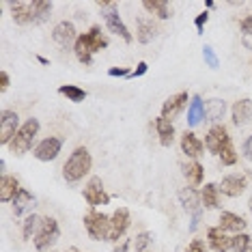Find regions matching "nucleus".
Here are the masks:
<instances>
[{"label": "nucleus", "instance_id": "3c124183", "mask_svg": "<svg viewBox=\"0 0 252 252\" xmlns=\"http://www.w3.org/2000/svg\"><path fill=\"white\" fill-rule=\"evenodd\" d=\"M248 209H250V211H252V198H250V200H248Z\"/></svg>", "mask_w": 252, "mask_h": 252}, {"label": "nucleus", "instance_id": "c9c22d12", "mask_svg": "<svg viewBox=\"0 0 252 252\" xmlns=\"http://www.w3.org/2000/svg\"><path fill=\"white\" fill-rule=\"evenodd\" d=\"M151 244V233H140L138 237H136V242H134V248H136V252H145V248Z\"/></svg>", "mask_w": 252, "mask_h": 252}, {"label": "nucleus", "instance_id": "b1692460", "mask_svg": "<svg viewBox=\"0 0 252 252\" xmlns=\"http://www.w3.org/2000/svg\"><path fill=\"white\" fill-rule=\"evenodd\" d=\"M224 112H226L224 99H209L207 104H205V121L218 123L220 119H224Z\"/></svg>", "mask_w": 252, "mask_h": 252}, {"label": "nucleus", "instance_id": "4be33fe9", "mask_svg": "<svg viewBox=\"0 0 252 252\" xmlns=\"http://www.w3.org/2000/svg\"><path fill=\"white\" fill-rule=\"evenodd\" d=\"M22 190L20 183L15 177H9V175H2L0 177V200L2 203H9V200L15 198V194Z\"/></svg>", "mask_w": 252, "mask_h": 252}, {"label": "nucleus", "instance_id": "aec40b11", "mask_svg": "<svg viewBox=\"0 0 252 252\" xmlns=\"http://www.w3.org/2000/svg\"><path fill=\"white\" fill-rule=\"evenodd\" d=\"M248 222L244 220L242 216H237V214H231V211H222V216H220V226L222 231H233V233H244V228Z\"/></svg>", "mask_w": 252, "mask_h": 252}, {"label": "nucleus", "instance_id": "ddd939ff", "mask_svg": "<svg viewBox=\"0 0 252 252\" xmlns=\"http://www.w3.org/2000/svg\"><path fill=\"white\" fill-rule=\"evenodd\" d=\"M248 188V179L244 175H226L220 183V192L226 194V196H239L244 194V190Z\"/></svg>", "mask_w": 252, "mask_h": 252}, {"label": "nucleus", "instance_id": "6ab92c4d", "mask_svg": "<svg viewBox=\"0 0 252 252\" xmlns=\"http://www.w3.org/2000/svg\"><path fill=\"white\" fill-rule=\"evenodd\" d=\"M181 151L186 153L188 158L196 159L203 156V142L196 138V134H192V131H183L181 136Z\"/></svg>", "mask_w": 252, "mask_h": 252}, {"label": "nucleus", "instance_id": "5701e85b", "mask_svg": "<svg viewBox=\"0 0 252 252\" xmlns=\"http://www.w3.org/2000/svg\"><path fill=\"white\" fill-rule=\"evenodd\" d=\"M11 203H13V214H15V216H24L28 209L35 207V196H32V194L28 192V190H24V188H22V190L15 194V198L11 200Z\"/></svg>", "mask_w": 252, "mask_h": 252}, {"label": "nucleus", "instance_id": "de8ad7c7", "mask_svg": "<svg viewBox=\"0 0 252 252\" xmlns=\"http://www.w3.org/2000/svg\"><path fill=\"white\" fill-rule=\"evenodd\" d=\"M0 170H2V175H4V170H7V164H4V159H0Z\"/></svg>", "mask_w": 252, "mask_h": 252}, {"label": "nucleus", "instance_id": "7ed1b4c3", "mask_svg": "<svg viewBox=\"0 0 252 252\" xmlns=\"http://www.w3.org/2000/svg\"><path fill=\"white\" fill-rule=\"evenodd\" d=\"M97 7L101 9V15H104V22H106V28L112 32V35H119L125 43L134 41L129 28L125 26V22L121 20V15H119V7H117V4H114V2H97Z\"/></svg>", "mask_w": 252, "mask_h": 252}, {"label": "nucleus", "instance_id": "6e6552de", "mask_svg": "<svg viewBox=\"0 0 252 252\" xmlns=\"http://www.w3.org/2000/svg\"><path fill=\"white\" fill-rule=\"evenodd\" d=\"M84 200L91 205V207H104V205L110 203V196L104 190V183H101V177H91L89 183L84 186Z\"/></svg>", "mask_w": 252, "mask_h": 252}, {"label": "nucleus", "instance_id": "49530a36", "mask_svg": "<svg viewBox=\"0 0 252 252\" xmlns=\"http://www.w3.org/2000/svg\"><path fill=\"white\" fill-rule=\"evenodd\" d=\"M244 48H248V50H252V35H244Z\"/></svg>", "mask_w": 252, "mask_h": 252}, {"label": "nucleus", "instance_id": "c756f323", "mask_svg": "<svg viewBox=\"0 0 252 252\" xmlns=\"http://www.w3.org/2000/svg\"><path fill=\"white\" fill-rule=\"evenodd\" d=\"M218 194H220V188L216 186V183H205L203 192H200V198H203V207L207 209H216L218 207Z\"/></svg>", "mask_w": 252, "mask_h": 252}, {"label": "nucleus", "instance_id": "7c9ffc66", "mask_svg": "<svg viewBox=\"0 0 252 252\" xmlns=\"http://www.w3.org/2000/svg\"><path fill=\"white\" fill-rule=\"evenodd\" d=\"M59 93L65 95L69 101H73V104H80V101H84V97H87V91L76 87V84H63L59 89Z\"/></svg>", "mask_w": 252, "mask_h": 252}, {"label": "nucleus", "instance_id": "8fccbe9b", "mask_svg": "<svg viewBox=\"0 0 252 252\" xmlns=\"http://www.w3.org/2000/svg\"><path fill=\"white\" fill-rule=\"evenodd\" d=\"M63 252H80L78 248H69V250H63Z\"/></svg>", "mask_w": 252, "mask_h": 252}, {"label": "nucleus", "instance_id": "a18cd8bd", "mask_svg": "<svg viewBox=\"0 0 252 252\" xmlns=\"http://www.w3.org/2000/svg\"><path fill=\"white\" fill-rule=\"evenodd\" d=\"M129 250V242H121L119 246H114V252H127Z\"/></svg>", "mask_w": 252, "mask_h": 252}, {"label": "nucleus", "instance_id": "bb28decb", "mask_svg": "<svg viewBox=\"0 0 252 252\" xmlns=\"http://www.w3.org/2000/svg\"><path fill=\"white\" fill-rule=\"evenodd\" d=\"M158 37V26L153 24V20H138V32H136V39L140 43H149Z\"/></svg>", "mask_w": 252, "mask_h": 252}, {"label": "nucleus", "instance_id": "37998d69", "mask_svg": "<svg viewBox=\"0 0 252 252\" xmlns=\"http://www.w3.org/2000/svg\"><path fill=\"white\" fill-rule=\"evenodd\" d=\"M9 89V73L7 71H0V93Z\"/></svg>", "mask_w": 252, "mask_h": 252}, {"label": "nucleus", "instance_id": "20e7f679", "mask_svg": "<svg viewBox=\"0 0 252 252\" xmlns=\"http://www.w3.org/2000/svg\"><path fill=\"white\" fill-rule=\"evenodd\" d=\"M37 131H39V121L37 119H28V121L20 127L18 134H15V138L11 140V145H9L11 153H13V156H24L26 151H31Z\"/></svg>", "mask_w": 252, "mask_h": 252}, {"label": "nucleus", "instance_id": "cd10ccee", "mask_svg": "<svg viewBox=\"0 0 252 252\" xmlns=\"http://www.w3.org/2000/svg\"><path fill=\"white\" fill-rule=\"evenodd\" d=\"M52 13V2L48 0H32V24H43Z\"/></svg>", "mask_w": 252, "mask_h": 252}, {"label": "nucleus", "instance_id": "423d86ee", "mask_svg": "<svg viewBox=\"0 0 252 252\" xmlns=\"http://www.w3.org/2000/svg\"><path fill=\"white\" fill-rule=\"evenodd\" d=\"M59 235H61V228H59V222L54 220V218H41V226H39V231L37 235L32 237V242H35V248L39 252H43V250H48L50 246H52L56 239H59Z\"/></svg>", "mask_w": 252, "mask_h": 252}, {"label": "nucleus", "instance_id": "a19ab883", "mask_svg": "<svg viewBox=\"0 0 252 252\" xmlns=\"http://www.w3.org/2000/svg\"><path fill=\"white\" fill-rule=\"evenodd\" d=\"M239 26H242V32H244V35H252V15H248V18H244V20H242V24H239Z\"/></svg>", "mask_w": 252, "mask_h": 252}, {"label": "nucleus", "instance_id": "0eeeda50", "mask_svg": "<svg viewBox=\"0 0 252 252\" xmlns=\"http://www.w3.org/2000/svg\"><path fill=\"white\" fill-rule=\"evenodd\" d=\"M20 117L13 110H2L0 112V145L9 147L11 140L15 138V134L20 131Z\"/></svg>", "mask_w": 252, "mask_h": 252}, {"label": "nucleus", "instance_id": "ea45409f", "mask_svg": "<svg viewBox=\"0 0 252 252\" xmlns=\"http://www.w3.org/2000/svg\"><path fill=\"white\" fill-rule=\"evenodd\" d=\"M186 252H207V248H205V244L200 242V239H194V242L186 248Z\"/></svg>", "mask_w": 252, "mask_h": 252}, {"label": "nucleus", "instance_id": "72a5a7b5", "mask_svg": "<svg viewBox=\"0 0 252 252\" xmlns=\"http://www.w3.org/2000/svg\"><path fill=\"white\" fill-rule=\"evenodd\" d=\"M203 59H205V63H207V67H211V69H218V65H220V61H218V56H216L211 45H205L203 48Z\"/></svg>", "mask_w": 252, "mask_h": 252}, {"label": "nucleus", "instance_id": "a211bd4d", "mask_svg": "<svg viewBox=\"0 0 252 252\" xmlns=\"http://www.w3.org/2000/svg\"><path fill=\"white\" fill-rule=\"evenodd\" d=\"M231 114H233L235 125H246L252 119V99L244 97V99L235 101L233 108H231Z\"/></svg>", "mask_w": 252, "mask_h": 252}, {"label": "nucleus", "instance_id": "39448f33", "mask_svg": "<svg viewBox=\"0 0 252 252\" xmlns=\"http://www.w3.org/2000/svg\"><path fill=\"white\" fill-rule=\"evenodd\" d=\"M84 228H87L89 237L95 239V242H108V235H110V218L97 209H91L87 216H84Z\"/></svg>", "mask_w": 252, "mask_h": 252}, {"label": "nucleus", "instance_id": "9b49d317", "mask_svg": "<svg viewBox=\"0 0 252 252\" xmlns=\"http://www.w3.org/2000/svg\"><path fill=\"white\" fill-rule=\"evenodd\" d=\"M63 149V140L56 138V136H50V138L41 140L39 145L35 147V156L37 159H41V162H52V159H56V156L61 153Z\"/></svg>", "mask_w": 252, "mask_h": 252}, {"label": "nucleus", "instance_id": "e433bc0d", "mask_svg": "<svg viewBox=\"0 0 252 252\" xmlns=\"http://www.w3.org/2000/svg\"><path fill=\"white\" fill-rule=\"evenodd\" d=\"M108 76H112V78H129L131 71L127 69V67H112V69H108Z\"/></svg>", "mask_w": 252, "mask_h": 252}, {"label": "nucleus", "instance_id": "4468645a", "mask_svg": "<svg viewBox=\"0 0 252 252\" xmlns=\"http://www.w3.org/2000/svg\"><path fill=\"white\" fill-rule=\"evenodd\" d=\"M52 39L61 45V48H69V45L76 43V39H78L76 37V26H73L71 22H61V24L54 26Z\"/></svg>", "mask_w": 252, "mask_h": 252}, {"label": "nucleus", "instance_id": "f3484780", "mask_svg": "<svg viewBox=\"0 0 252 252\" xmlns=\"http://www.w3.org/2000/svg\"><path fill=\"white\" fill-rule=\"evenodd\" d=\"M11 15H13L15 24H32V0H18V2H11Z\"/></svg>", "mask_w": 252, "mask_h": 252}, {"label": "nucleus", "instance_id": "4c0bfd02", "mask_svg": "<svg viewBox=\"0 0 252 252\" xmlns=\"http://www.w3.org/2000/svg\"><path fill=\"white\" fill-rule=\"evenodd\" d=\"M207 20H209V13H207V11H203V13H198V15H196L194 24H196V31H198V32H203V26L207 24Z\"/></svg>", "mask_w": 252, "mask_h": 252}, {"label": "nucleus", "instance_id": "f8f14e48", "mask_svg": "<svg viewBox=\"0 0 252 252\" xmlns=\"http://www.w3.org/2000/svg\"><path fill=\"white\" fill-rule=\"evenodd\" d=\"M188 106V93H175L170 95L168 99L164 101L162 106V117L168 119V121H173V119H177L181 114V110Z\"/></svg>", "mask_w": 252, "mask_h": 252}, {"label": "nucleus", "instance_id": "c03bdc74", "mask_svg": "<svg viewBox=\"0 0 252 252\" xmlns=\"http://www.w3.org/2000/svg\"><path fill=\"white\" fill-rule=\"evenodd\" d=\"M200 214H203V211H198V214H194V216H192V222H190V231H196V226H198V222H200Z\"/></svg>", "mask_w": 252, "mask_h": 252}, {"label": "nucleus", "instance_id": "9d476101", "mask_svg": "<svg viewBox=\"0 0 252 252\" xmlns=\"http://www.w3.org/2000/svg\"><path fill=\"white\" fill-rule=\"evenodd\" d=\"M129 209L127 207H119L114 214L110 216V235H108V242L117 244L119 239L125 235V231L129 228Z\"/></svg>", "mask_w": 252, "mask_h": 252}, {"label": "nucleus", "instance_id": "58836bf2", "mask_svg": "<svg viewBox=\"0 0 252 252\" xmlns=\"http://www.w3.org/2000/svg\"><path fill=\"white\" fill-rule=\"evenodd\" d=\"M147 69H149V65H147L145 61H140L138 65H136V69L131 71V76H129V78H140V76H145V73H147Z\"/></svg>", "mask_w": 252, "mask_h": 252}, {"label": "nucleus", "instance_id": "473e14b6", "mask_svg": "<svg viewBox=\"0 0 252 252\" xmlns=\"http://www.w3.org/2000/svg\"><path fill=\"white\" fill-rule=\"evenodd\" d=\"M248 248H250V235H246V233H237V235H235L231 250L233 252H248Z\"/></svg>", "mask_w": 252, "mask_h": 252}, {"label": "nucleus", "instance_id": "1a4fd4ad", "mask_svg": "<svg viewBox=\"0 0 252 252\" xmlns=\"http://www.w3.org/2000/svg\"><path fill=\"white\" fill-rule=\"evenodd\" d=\"M228 145H231V136H228L224 125H214L209 129V134L205 136V147H207L209 153H216V156H220Z\"/></svg>", "mask_w": 252, "mask_h": 252}, {"label": "nucleus", "instance_id": "c85d7f7f", "mask_svg": "<svg viewBox=\"0 0 252 252\" xmlns=\"http://www.w3.org/2000/svg\"><path fill=\"white\" fill-rule=\"evenodd\" d=\"M183 175H186V179L192 183V186H200L203 183V175H205V168L200 166V162L196 159H192V162H188L183 166Z\"/></svg>", "mask_w": 252, "mask_h": 252}, {"label": "nucleus", "instance_id": "f704fd0d", "mask_svg": "<svg viewBox=\"0 0 252 252\" xmlns=\"http://www.w3.org/2000/svg\"><path fill=\"white\" fill-rule=\"evenodd\" d=\"M220 159H222V166H233L235 162H237V153H235L233 145H228L224 151L220 153Z\"/></svg>", "mask_w": 252, "mask_h": 252}, {"label": "nucleus", "instance_id": "09e8293b", "mask_svg": "<svg viewBox=\"0 0 252 252\" xmlns=\"http://www.w3.org/2000/svg\"><path fill=\"white\" fill-rule=\"evenodd\" d=\"M37 61L41 63V65H48V59H43V56H37Z\"/></svg>", "mask_w": 252, "mask_h": 252}, {"label": "nucleus", "instance_id": "f257e3e1", "mask_svg": "<svg viewBox=\"0 0 252 252\" xmlns=\"http://www.w3.org/2000/svg\"><path fill=\"white\" fill-rule=\"evenodd\" d=\"M104 48H108V39L104 37L99 26H93L89 32H82V35L76 39V43H73V54H76V59L82 63V65H91V63H93V54Z\"/></svg>", "mask_w": 252, "mask_h": 252}, {"label": "nucleus", "instance_id": "f03ea898", "mask_svg": "<svg viewBox=\"0 0 252 252\" xmlns=\"http://www.w3.org/2000/svg\"><path fill=\"white\" fill-rule=\"evenodd\" d=\"M91 166H93V159H91L89 149L78 147L69 156V159L65 162V166H63V177L69 183H76L80 179H84V175H89Z\"/></svg>", "mask_w": 252, "mask_h": 252}, {"label": "nucleus", "instance_id": "2f4dec72", "mask_svg": "<svg viewBox=\"0 0 252 252\" xmlns=\"http://www.w3.org/2000/svg\"><path fill=\"white\" fill-rule=\"evenodd\" d=\"M39 226H41V218L35 216V214H31L24 220V228H22V233H24V239H31L32 235H37Z\"/></svg>", "mask_w": 252, "mask_h": 252}, {"label": "nucleus", "instance_id": "a878e982", "mask_svg": "<svg viewBox=\"0 0 252 252\" xmlns=\"http://www.w3.org/2000/svg\"><path fill=\"white\" fill-rule=\"evenodd\" d=\"M142 7H145V11H149V13L156 15V18H159V20H168L170 15H173L170 4L166 2V0H145Z\"/></svg>", "mask_w": 252, "mask_h": 252}, {"label": "nucleus", "instance_id": "412c9836", "mask_svg": "<svg viewBox=\"0 0 252 252\" xmlns=\"http://www.w3.org/2000/svg\"><path fill=\"white\" fill-rule=\"evenodd\" d=\"M156 129H158V136H159V145L162 147L173 145V140H175V125H173V121L159 117V119H156Z\"/></svg>", "mask_w": 252, "mask_h": 252}, {"label": "nucleus", "instance_id": "603ef678", "mask_svg": "<svg viewBox=\"0 0 252 252\" xmlns=\"http://www.w3.org/2000/svg\"><path fill=\"white\" fill-rule=\"evenodd\" d=\"M250 252H252V250H250Z\"/></svg>", "mask_w": 252, "mask_h": 252}, {"label": "nucleus", "instance_id": "2eb2a0df", "mask_svg": "<svg viewBox=\"0 0 252 252\" xmlns=\"http://www.w3.org/2000/svg\"><path fill=\"white\" fill-rule=\"evenodd\" d=\"M207 239H209L211 250H216V252H226L233 246V237H228L226 231H222L220 226H211L207 231Z\"/></svg>", "mask_w": 252, "mask_h": 252}, {"label": "nucleus", "instance_id": "dca6fc26", "mask_svg": "<svg viewBox=\"0 0 252 252\" xmlns=\"http://www.w3.org/2000/svg\"><path fill=\"white\" fill-rule=\"evenodd\" d=\"M179 203L183 205V209L190 211L192 216L203 211V198L198 196V192L194 190V188H183V190H179Z\"/></svg>", "mask_w": 252, "mask_h": 252}, {"label": "nucleus", "instance_id": "393cba45", "mask_svg": "<svg viewBox=\"0 0 252 252\" xmlns=\"http://www.w3.org/2000/svg\"><path fill=\"white\" fill-rule=\"evenodd\" d=\"M203 119H205V104L198 95H194L190 99V106H188V125L196 127Z\"/></svg>", "mask_w": 252, "mask_h": 252}, {"label": "nucleus", "instance_id": "79ce46f5", "mask_svg": "<svg viewBox=\"0 0 252 252\" xmlns=\"http://www.w3.org/2000/svg\"><path fill=\"white\" fill-rule=\"evenodd\" d=\"M242 151H244V156H246V158L252 159V136H248V138H246L244 147H242Z\"/></svg>", "mask_w": 252, "mask_h": 252}]
</instances>
